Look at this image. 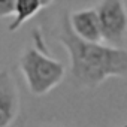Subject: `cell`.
I'll use <instances>...</instances> for the list:
<instances>
[{
  "instance_id": "5",
  "label": "cell",
  "mask_w": 127,
  "mask_h": 127,
  "mask_svg": "<svg viewBox=\"0 0 127 127\" xmlns=\"http://www.w3.org/2000/svg\"><path fill=\"white\" fill-rule=\"evenodd\" d=\"M17 108V94L6 75L0 76V127L9 123Z\"/></svg>"
},
{
  "instance_id": "6",
  "label": "cell",
  "mask_w": 127,
  "mask_h": 127,
  "mask_svg": "<svg viewBox=\"0 0 127 127\" xmlns=\"http://www.w3.org/2000/svg\"><path fill=\"white\" fill-rule=\"evenodd\" d=\"M43 3V0H17V5L15 9L18 12V18H17V24L23 23L27 17H32ZM15 24V26H17ZM14 26V27H15ZM12 27V29H14Z\"/></svg>"
},
{
  "instance_id": "3",
  "label": "cell",
  "mask_w": 127,
  "mask_h": 127,
  "mask_svg": "<svg viewBox=\"0 0 127 127\" xmlns=\"http://www.w3.org/2000/svg\"><path fill=\"white\" fill-rule=\"evenodd\" d=\"M96 12L103 40L121 46L127 39V9L123 0H103Z\"/></svg>"
},
{
  "instance_id": "2",
  "label": "cell",
  "mask_w": 127,
  "mask_h": 127,
  "mask_svg": "<svg viewBox=\"0 0 127 127\" xmlns=\"http://www.w3.org/2000/svg\"><path fill=\"white\" fill-rule=\"evenodd\" d=\"M21 64L29 85L36 94L49 91L63 79V75H64V69L60 63L40 55L34 49L27 51V54L23 57Z\"/></svg>"
},
{
  "instance_id": "8",
  "label": "cell",
  "mask_w": 127,
  "mask_h": 127,
  "mask_svg": "<svg viewBox=\"0 0 127 127\" xmlns=\"http://www.w3.org/2000/svg\"><path fill=\"white\" fill-rule=\"evenodd\" d=\"M124 127H127V124H126V126H124Z\"/></svg>"
},
{
  "instance_id": "7",
  "label": "cell",
  "mask_w": 127,
  "mask_h": 127,
  "mask_svg": "<svg viewBox=\"0 0 127 127\" xmlns=\"http://www.w3.org/2000/svg\"><path fill=\"white\" fill-rule=\"evenodd\" d=\"M17 0H0V15H8L15 11Z\"/></svg>"
},
{
  "instance_id": "4",
  "label": "cell",
  "mask_w": 127,
  "mask_h": 127,
  "mask_svg": "<svg viewBox=\"0 0 127 127\" xmlns=\"http://www.w3.org/2000/svg\"><path fill=\"white\" fill-rule=\"evenodd\" d=\"M72 26L75 34L87 42H103L99 17L94 9L81 11L72 15Z\"/></svg>"
},
{
  "instance_id": "1",
  "label": "cell",
  "mask_w": 127,
  "mask_h": 127,
  "mask_svg": "<svg viewBox=\"0 0 127 127\" xmlns=\"http://www.w3.org/2000/svg\"><path fill=\"white\" fill-rule=\"evenodd\" d=\"M70 54L73 76L84 85L96 87L109 76L127 73V51L120 46L87 42L75 33L61 37Z\"/></svg>"
}]
</instances>
